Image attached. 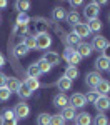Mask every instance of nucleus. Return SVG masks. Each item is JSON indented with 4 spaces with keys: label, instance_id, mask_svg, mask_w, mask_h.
<instances>
[{
    "label": "nucleus",
    "instance_id": "f257e3e1",
    "mask_svg": "<svg viewBox=\"0 0 110 125\" xmlns=\"http://www.w3.org/2000/svg\"><path fill=\"white\" fill-rule=\"evenodd\" d=\"M99 13H100V7L97 5V2H89L85 5V10H83V15L87 20H93V19H99Z\"/></svg>",
    "mask_w": 110,
    "mask_h": 125
},
{
    "label": "nucleus",
    "instance_id": "f03ea898",
    "mask_svg": "<svg viewBox=\"0 0 110 125\" xmlns=\"http://www.w3.org/2000/svg\"><path fill=\"white\" fill-rule=\"evenodd\" d=\"M63 58L67 60V63H69L70 67H77V65L80 63V60H82V57H80L72 47H67L65 53H63Z\"/></svg>",
    "mask_w": 110,
    "mask_h": 125
},
{
    "label": "nucleus",
    "instance_id": "7ed1b4c3",
    "mask_svg": "<svg viewBox=\"0 0 110 125\" xmlns=\"http://www.w3.org/2000/svg\"><path fill=\"white\" fill-rule=\"evenodd\" d=\"M12 110H13V114H15V118H17V120L27 118L29 114H30V107H29V104H25V102H19Z\"/></svg>",
    "mask_w": 110,
    "mask_h": 125
},
{
    "label": "nucleus",
    "instance_id": "20e7f679",
    "mask_svg": "<svg viewBox=\"0 0 110 125\" xmlns=\"http://www.w3.org/2000/svg\"><path fill=\"white\" fill-rule=\"evenodd\" d=\"M35 42H37L39 50H47L52 45V37L49 33H40V35H35Z\"/></svg>",
    "mask_w": 110,
    "mask_h": 125
},
{
    "label": "nucleus",
    "instance_id": "39448f33",
    "mask_svg": "<svg viewBox=\"0 0 110 125\" xmlns=\"http://www.w3.org/2000/svg\"><path fill=\"white\" fill-rule=\"evenodd\" d=\"M69 104H70V107H73L77 110V108H82V107L87 105V100H85V95L83 94H73L69 98Z\"/></svg>",
    "mask_w": 110,
    "mask_h": 125
},
{
    "label": "nucleus",
    "instance_id": "423d86ee",
    "mask_svg": "<svg viewBox=\"0 0 110 125\" xmlns=\"http://www.w3.org/2000/svg\"><path fill=\"white\" fill-rule=\"evenodd\" d=\"M93 105H95V108L99 110L100 114L107 112V110L110 108V98H109V95H100L99 98H97V102H95Z\"/></svg>",
    "mask_w": 110,
    "mask_h": 125
},
{
    "label": "nucleus",
    "instance_id": "0eeeda50",
    "mask_svg": "<svg viewBox=\"0 0 110 125\" xmlns=\"http://www.w3.org/2000/svg\"><path fill=\"white\" fill-rule=\"evenodd\" d=\"M100 80H102V75H100L97 70H95V72H89V73L85 75V83H87V87H90V88H95Z\"/></svg>",
    "mask_w": 110,
    "mask_h": 125
},
{
    "label": "nucleus",
    "instance_id": "6e6552de",
    "mask_svg": "<svg viewBox=\"0 0 110 125\" xmlns=\"http://www.w3.org/2000/svg\"><path fill=\"white\" fill-rule=\"evenodd\" d=\"M77 53H79L82 58H87L92 55V52H93V48H92V45L90 43H85V42H80L79 45H77V50H75Z\"/></svg>",
    "mask_w": 110,
    "mask_h": 125
},
{
    "label": "nucleus",
    "instance_id": "1a4fd4ad",
    "mask_svg": "<svg viewBox=\"0 0 110 125\" xmlns=\"http://www.w3.org/2000/svg\"><path fill=\"white\" fill-rule=\"evenodd\" d=\"M73 33L82 40L83 37H89L90 35V30L87 27V23H77V25H73Z\"/></svg>",
    "mask_w": 110,
    "mask_h": 125
},
{
    "label": "nucleus",
    "instance_id": "9d476101",
    "mask_svg": "<svg viewBox=\"0 0 110 125\" xmlns=\"http://www.w3.org/2000/svg\"><path fill=\"white\" fill-rule=\"evenodd\" d=\"M107 39L103 37V35H97V37H93V42H92V48L93 50H99V52H103V48L107 47Z\"/></svg>",
    "mask_w": 110,
    "mask_h": 125
},
{
    "label": "nucleus",
    "instance_id": "9b49d317",
    "mask_svg": "<svg viewBox=\"0 0 110 125\" xmlns=\"http://www.w3.org/2000/svg\"><path fill=\"white\" fill-rule=\"evenodd\" d=\"M42 58L49 63L50 67H55V65H59V63H60V55L57 53V52H47Z\"/></svg>",
    "mask_w": 110,
    "mask_h": 125
},
{
    "label": "nucleus",
    "instance_id": "f8f14e48",
    "mask_svg": "<svg viewBox=\"0 0 110 125\" xmlns=\"http://www.w3.org/2000/svg\"><path fill=\"white\" fill-rule=\"evenodd\" d=\"M95 68H97V72H105V70H109L110 68V60L109 58H105L103 55H100L97 60H95Z\"/></svg>",
    "mask_w": 110,
    "mask_h": 125
},
{
    "label": "nucleus",
    "instance_id": "ddd939ff",
    "mask_svg": "<svg viewBox=\"0 0 110 125\" xmlns=\"http://www.w3.org/2000/svg\"><path fill=\"white\" fill-rule=\"evenodd\" d=\"M93 90H95L99 95H107V94L110 92V82H109V80H105V78H102Z\"/></svg>",
    "mask_w": 110,
    "mask_h": 125
},
{
    "label": "nucleus",
    "instance_id": "4468645a",
    "mask_svg": "<svg viewBox=\"0 0 110 125\" xmlns=\"http://www.w3.org/2000/svg\"><path fill=\"white\" fill-rule=\"evenodd\" d=\"M5 87L10 90V94H13V92L17 94L19 88L22 87V82H20L17 77H9V78H7V85H5Z\"/></svg>",
    "mask_w": 110,
    "mask_h": 125
},
{
    "label": "nucleus",
    "instance_id": "2eb2a0df",
    "mask_svg": "<svg viewBox=\"0 0 110 125\" xmlns=\"http://www.w3.org/2000/svg\"><path fill=\"white\" fill-rule=\"evenodd\" d=\"M35 32H37V35L49 33V22L43 19H35Z\"/></svg>",
    "mask_w": 110,
    "mask_h": 125
},
{
    "label": "nucleus",
    "instance_id": "dca6fc26",
    "mask_svg": "<svg viewBox=\"0 0 110 125\" xmlns=\"http://www.w3.org/2000/svg\"><path fill=\"white\" fill-rule=\"evenodd\" d=\"M53 105L59 107V108H65V107L69 105V97L65 95V94H57V95L53 97Z\"/></svg>",
    "mask_w": 110,
    "mask_h": 125
},
{
    "label": "nucleus",
    "instance_id": "f3484780",
    "mask_svg": "<svg viewBox=\"0 0 110 125\" xmlns=\"http://www.w3.org/2000/svg\"><path fill=\"white\" fill-rule=\"evenodd\" d=\"M92 124V115L89 112H82V114H77L75 117V125H90Z\"/></svg>",
    "mask_w": 110,
    "mask_h": 125
},
{
    "label": "nucleus",
    "instance_id": "a211bd4d",
    "mask_svg": "<svg viewBox=\"0 0 110 125\" xmlns=\"http://www.w3.org/2000/svg\"><path fill=\"white\" fill-rule=\"evenodd\" d=\"M65 17H67V12L63 7H55L52 10V19L55 22H62V20H65Z\"/></svg>",
    "mask_w": 110,
    "mask_h": 125
},
{
    "label": "nucleus",
    "instance_id": "6ab92c4d",
    "mask_svg": "<svg viewBox=\"0 0 110 125\" xmlns=\"http://www.w3.org/2000/svg\"><path fill=\"white\" fill-rule=\"evenodd\" d=\"M60 115L63 117V120H75L77 112H75V108H73V107L67 105L65 108H62V114H60Z\"/></svg>",
    "mask_w": 110,
    "mask_h": 125
},
{
    "label": "nucleus",
    "instance_id": "aec40b11",
    "mask_svg": "<svg viewBox=\"0 0 110 125\" xmlns=\"http://www.w3.org/2000/svg\"><path fill=\"white\" fill-rule=\"evenodd\" d=\"M57 88L62 90V94L65 92V90H70L72 88V80H69L67 77H60L57 80Z\"/></svg>",
    "mask_w": 110,
    "mask_h": 125
},
{
    "label": "nucleus",
    "instance_id": "412c9836",
    "mask_svg": "<svg viewBox=\"0 0 110 125\" xmlns=\"http://www.w3.org/2000/svg\"><path fill=\"white\" fill-rule=\"evenodd\" d=\"M23 85L27 87L30 92H33V90H39V88H40V82H39V78L27 77V78H25V82H23Z\"/></svg>",
    "mask_w": 110,
    "mask_h": 125
},
{
    "label": "nucleus",
    "instance_id": "4be33fe9",
    "mask_svg": "<svg viewBox=\"0 0 110 125\" xmlns=\"http://www.w3.org/2000/svg\"><path fill=\"white\" fill-rule=\"evenodd\" d=\"M65 20L69 22L70 25H77V23H80V15L77 10H70L69 13H67V17H65Z\"/></svg>",
    "mask_w": 110,
    "mask_h": 125
},
{
    "label": "nucleus",
    "instance_id": "5701e85b",
    "mask_svg": "<svg viewBox=\"0 0 110 125\" xmlns=\"http://www.w3.org/2000/svg\"><path fill=\"white\" fill-rule=\"evenodd\" d=\"M29 52H30V50L25 47L23 43H17V45H15V48H13V55H15V57H19V58L20 57H25Z\"/></svg>",
    "mask_w": 110,
    "mask_h": 125
},
{
    "label": "nucleus",
    "instance_id": "b1692460",
    "mask_svg": "<svg viewBox=\"0 0 110 125\" xmlns=\"http://www.w3.org/2000/svg\"><path fill=\"white\" fill-rule=\"evenodd\" d=\"M65 42H67V45H69V47H77L82 40H80L73 32H70V33H67V37H65Z\"/></svg>",
    "mask_w": 110,
    "mask_h": 125
},
{
    "label": "nucleus",
    "instance_id": "393cba45",
    "mask_svg": "<svg viewBox=\"0 0 110 125\" xmlns=\"http://www.w3.org/2000/svg\"><path fill=\"white\" fill-rule=\"evenodd\" d=\"M15 9L19 10V13H27V10L30 9V2H27V0H19V2H15Z\"/></svg>",
    "mask_w": 110,
    "mask_h": 125
},
{
    "label": "nucleus",
    "instance_id": "a878e982",
    "mask_svg": "<svg viewBox=\"0 0 110 125\" xmlns=\"http://www.w3.org/2000/svg\"><path fill=\"white\" fill-rule=\"evenodd\" d=\"M63 77H67L69 80H73V78H77L79 77V68L77 67H67L65 68V73H63Z\"/></svg>",
    "mask_w": 110,
    "mask_h": 125
},
{
    "label": "nucleus",
    "instance_id": "bb28decb",
    "mask_svg": "<svg viewBox=\"0 0 110 125\" xmlns=\"http://www.w3.org/2000/svg\"><path fill=\"white\" fill-rule=\"evenodd\" d=\"M25 47L29 48V50H33V48H37V42H35V35H27L23 42H22Z\"/></svg>",
    "mask_w": 110,
    "mask_h": 125
},
{
    "label": "nucleus",
    "instance_id": "cd10ccee",
    "mask_svg": "<svg viewBox=\"0 0 110 125\" xmlns=\"http://www.w3.org/2000/svg\"><path fill=\"white\" fill-rule=\"evenodd\" d=\"M87 27H89V30H90V32H100V30H102V22H100L99 19L89 20Z\"/></svg>",
    "mask_w": 110,
    "mask_h": 125
},
{
    "label": "nucleus",
    "instance_id": "c85d7f7f",
    "mask_svg": "<svg viewBox=\"0 0 110 125\" xmlns=\"http://www.w3.org/2000/svg\"><path fill=\"white\" fill-rule=\"evenodd\" d=\"M27 75H29L30 78H39L40 77V70H39V67H37V63L29 65V68H27Z\"/></svg>",
    "mask_w": 110,
    "mask_h": 125
},
{
    "label": "nucleus",
    "instance_id": "c756f323",
    "mask_svg": "<svg viewBox=\"0 0 110 125\" xmlns=\"http://www.w3.org/2000/svg\"><path fill=\"white\" fill-rule=\"evenodd\" d=\"M32 94H33V92H30V90H29V88H27L25 85H23V83H22V87H20L19 92H17V95H19L22 100H25V98H30V97H32Z\"/></svg>",
    "mask_w": 110,
    "mask_h": 125
},
{
    "label": "nucleus",
    "instance_id": "7c9ffc66",
    "mask_svg": "<svg viewBox=\"0 0 110 125\" xmlns=\"http://www.w3.org/2000/svg\"><path fill=\"white\" fill-rule=\"evenodd\" d=\"M37 67H39V70H40V73H49L50 70H52V67H50L49 63L43 60V58H40L39 62H37Z\"/></svg>",
    "mask_w": 110,
    "mask_h": 125
},
{
    "label": "nucleus",
    "instance_id": "2f4dec72",
    "mask_svg": "<svg viewBox=\"0 0 110 125\" xmlns=\"http://www.w3.org/2000/svg\"><path fill=\"white\" fill-rule=\"evenodd\" d=\"M93 125H110L109 117L105 115V114H99V115L95 117V120H93Z\"/></svg>",
    "mask_w": 110,
    "mask_h": 125
},
{
    "label": "nucleus",
    "instance_id": "473e14b6",
    "mask_svg": "<svg viewBox=\"0 0 110 125\" xmlns=\"http://www.w3.org/2000/svg\"><path fill=\"white\" fill-rule=\"evenodd\" d=\"M30 17L27 13H19L17 15V20H15V25H29Z\"/></svg>",
    "mask_w": 110,
    "mask_h": 125
},
{
    "label": "nucleus",
    "instance_id": "72a5a7b5",
    "mask_svg": "<svg viewBox=\"0 0 110 125\" xmlns=\"http://www.w3.org/2000/svg\"><path fill=\"white\" fill-rule=\"evenodd\" d=\"M50 117L52 115H49V114H40L39 117H37V125H50Z\"/></svg>",
    "mask_w": 110,
    "mask_h": 125
},
{
    "label": "nucleus",
    "instance_id": "f704fd0d",
    "mask_svg": "<svg viewBox=\"0 0 110 125\" xmlns=\"http://www.w3.org/2000/svg\"><path fill=\"white\" fill-rule=\"evenodd\" d=\"M50 125H65V120L60 114H55L50 117Z\"/></svg>",
    "mask_w": 110,
    "mask_h": 125
},
{
    "label": "nucleus",
    "instance_id": "c9c22d12",
    "mask_svg": "<svg viewBox=\"0 0 110 125\" xmlns=\"http://www.w3.org/2000/svg\"><path fill=\"white\" fill-rule=\"evenodd\" d=\"M27 32H29V25H15L12 33H13V35H22V33L25 35Z\"/></svg>",
    "mask_w": 110,
    "mask_h": 125
},
{
    "label": "nucleus",
    "instance_id": "e433bc0d",
    "mask_svg": "<svg viewBox=\"0 0 110 125\" xmlns=\"http://www.w3.org/2000/svg\"><path fill=\"white\" fill-rule=\"evenodd\" d=\"M99 97H100V95L97 94V92H95V90H90L89 94L85 95V100H87V104H95Z\"/></svg>",
    "mask_w": 110,
    "mask_h": 125
},
{
    "label": "nucleus",
    "instance_id": "4c0bfd02",
    "mask_svg": "<svg viewBox=\"0 0 110 125\" xmlns=\"http://www.w3.org/2000/svg\"><path fill=\"white\" fill-rule=\"evenodd\" d=\"M10 97H12V94H10V90L7 88V87L0 88V102H7Z\"/></svg>",
    "mask_w": 110,
    "mask_h": 125
},
{
    "label": "nucleus",
    "instance_id": "58836bf2",
    "mask_svg": "<svg viewBox=\"0 0 110 125\" xmlns=\"http://www.w3.org/2000/svg\"><path fill=\"white\" fill-rule=\"evenodd\" d=\"M17 118H0V125H17Z\"/></svg>",
    "mask_w": 110,
    "mask_h": 125
},
{
    "label": "nucleus",
    "instance_id": "ea45409f",
    "mask_svg": "<svg viewBox=\"0 0 110 125\" xmlns=\"http://www.w3.org/2000/svg\"><path fill=\"white\" fill-rule=\"evenodd\" d=\"M2 118H15V114H13V110H5V112L2 114Z\"/></svg>",
    "mask_w": 110,
    "mask_h": 125
},
{
    "label": "nucleus",
    "instance_id": "a19ab883",
    "mask_svg": "<svg viewBox=\"0 0 110 125\" xmlns=\"http://www.w3.org/2000/svg\"><path fill=\"white\" fill-rule=\"evenodd\" d=\"M7 75H5V73H2V72H0V88H3V87L7 85Z\"/></svg>",
    "mask_w": 110,
    "mask_h": 125
},
{
    "label": "nucleus",
    "instance_id": "79ce46f5",
    "mask_svg": "<svg viewBox=\"0 0 110 125\" xmlns=\"http://www.w3.org/2000/svg\"><path fill=\"white\" fill-rule=\"evenodd\" d=\"M102 55H103L105 58H109V60H110V43H107V47L103 48V52H102Z\"/></svg>",
    "mask_w": 110,
    "mask_h": 125
},
{
    "label": "nucleus",
    "instance_id": "37998d69",
    "mask_svg": "<svg viewBox=\"0 0 110 125\" xmlns=\"http://www.w3.org/2000/svg\"><path fill=\"white\" fill-rule=\"evenodd\" d=\"M80 5H82V2H80V0H72V2H70V7H72L73 10H75V9H79Z\"/></svg>",
    "mask_w": 110,
    "mask_h": 125
},
{
    "label": "nucleus",
    "instance_id": "c03bdc74",
    "mask_svg": "<svg viewBox=\"0 0 110 125\" xmlns=\"http://www.w3.org/2000/svg\"><path fill=\"white\" fill-rule=\"evenodd\" d=\"M3 65H5V57L0 53V67H3Z\"/></svg>",
    "mask_w": 110,
    "mask_h": 125
},
{
    "label": "nucleus",
    "instance_id": "a18cd8bd",
    "mask_svg": "<svg viewBox=\"0 0 110 125\" xmlns=\"http://www.w3.org/2000/svg\"><path fill=\"white\" fill-rule=\"evenodd\" d=\"M7 5H9V3H7V2H5V0H0V9H5V7H7Z\"/></svg>",
    "mask_w": 110,
    "mask_h": 125
},
{
    "label": "nucleus",
    "instance_id": "49530a36",
    "mask_svg": "<svg viewBox=\"0 0 110 125\" xmlns=\"http://www.w3.org/2000/svg\"><path fill=\"white\" fill-rule=\"evenodd\" d=\"M97 5H99V7H103V5H107V0H100V2H97Z\"/></svg>",
    "mask_w": 110,
    "mask_h": 125
},
{
    "label": "nucleus",
    "instance_id": "de8ad7c7",
    "mask_svg": "<svg viewBox=\"0 0 110 125\" xmlns=\"http://www.w3.org/2000/svg\"><path fill=\"white\" fill-rule=\"evenodd\" d=\"M0 22H2V17H0Z\"/></svg>",
    "mask_w": 110,
    "mask_h": 125
},
{
    "label": "nucleus",
    "instance_id": "09e8293b",
    "mask_svg": "<svg viewBox=\"0 0 110 125\" xmlns=\"http://www.w3.org/2000/svg\"><path fill=\"white\" fill-rule=\"evenodd\" d=\"M109 20H110V15H109Z\"/></svg>",
    "mask_w": 110,
    "mask_h": 125
},
{
    "label": "nucleus",
    "instance_id": "8fccbe9b",
    "mask_svg": "<svg viewBox=\"0 0 110 125\" xmlns=\"http://www.w3.org/2000/svg\"><path fill=\"white\" fill-rule=\"evenodd\" d=\"M109 72H110V68H109Z\"/></svg>",
    "mask_w": 110,
    "mask_h": 125
}]
</instances>
